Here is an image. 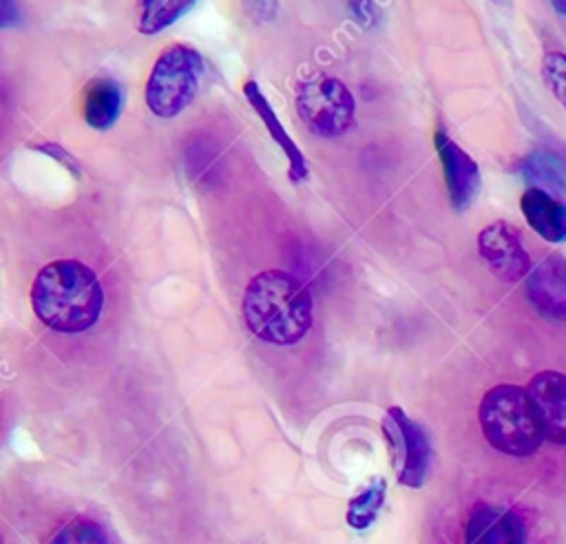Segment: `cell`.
Instances as JSON below:
<instances>
[{"label": "cell", "mask_w": 566, "mask_h": 544, "mask_svg": "<svg viewBox=\"0 0 566 544\" xmlns=\"http://www.w3.org/2000/svg\"><path fill=\"white\" fill-rule=\"evenodd\" d=\"M243 318L256 338L292 345L312 327V296L290 272L265 270L243 292Z\"/></svg>", "instance_id": "7a4b0ae2"}, {"label": "cell", "mask_w": 566, "mask_h": 544, "mask_svg": "<svg viewBox=\"0 0 566 544\" xmlns=\"http://www.w3.org/2000/svg\"><path fill=\"white\" fill-rule=\"evenodd\" d=\"M49 544H108V537L95 522H91L86 517H75V520L66 522L51 537Z\"/></svg>", "instance_id": "e0dca14e"}, {"label": "cell", "mask_w": 566, "mask_h": 544, "mask_svg": "<svg viewBox=\"0 0 566 544\" xmlns=\"http://www.w3.org/2000/svg\"><path fill=\"white\" fill-rule=\"evenodd\" d=\"M480 425L489 444L506 456L526 458L544 440L539 418L526 387L495 385L480 402Z\"/></svg>", "instance_id": "3957f363"}, {"label": "cell", "mask_w": 566, "mask_h": 544, "mask_svg": "<svg viewBox=\"0 0 566 544\" xmlns=\"http://www.w3.org/2000/svg\"><path fill=\"white\" fill-rule=\"evenodd\" d=\"M0 544H2V540H0Z\"/></svg>", "instance_id": "603a6c76"}, {"label": "cell", "mask_w": 566, "mask_h": 544, "mask_svg": "<svg viewBox=\"0 0 566 544\" xmlns=\"http://www.w3.org/2000/svg\"><path fill=\"white\" fill-rule=\"evenodd\" d=\"M245 13L254 20V22H270L276 15V7L279 0H241Z\"/></svg>", "instance_id": "d6986e66"}, {"label": "cell", "mask_w": 566, "mask_h": 544, "mask_svg": "<svg viewBox=\"0 0 566 544\" xmlns=\"http://www.w3.org/2000/svg\"><path fill=\"white\" fill-rule=\"evenodd\" d=\"M478 252L489 270L506 283L520 281L531 272V259L522 245L520 232L506 221H493L480 230Z\"/></svg>", "instance_id": "52a82bcc"}, {"label": "cell", "mask_w": 566, "mask_h": 544, "mask_svg": "<svg viewBox=\"0 0 566 544\" xmlns=\"http://www.w3.org/2000/svg\"><path fill=\"white\" fill-rule=\"evenodd\" d=\"M31 305L40 323L60 334H77L97 323L104 290L97 274L77 259L46 263L33 279Z\"/></svg>", "instance_id": "6da1fadb"}, {"label": "cell", "mask_w": 566, "mask_h": 544, "mask_svg": "<svg viewBox=\"0 0 566 544\" xmlns=\"http://www.w3.org/2000/svg\"><path fill=\"white\" fill-rule=\"evenodd\" d=\"M31 148H33V150H40L42 155L53 157L57 164H62L64 168H69V170L73 172V177H80V175H82L77 161H75V159L71 157V153H66L62 146H57V144H35V146H31Z\"/></svg>", "instance_id": "ffe728a7"}, {"label": "cell", "mask_w": 566, "mask_h": 544, "mask_svg": "<svg viewBox=\"0 0 566 544\" xmlns=\"http://www.w3.org/2000/svg\"><path fill=\"white\" fill-rule=\"evenodd\" d=\"M433 139H436V150H438V157H440V164H442V172H444L451 206L455 210H467L480 192V184H482L480 166L447 133L438 130Z\"/></svg>", "instance_id": "ba28073f"}, {"label": "cell", "mask_w": 566, "mask_h": 544, "mask_svg": "<svg viewBox=\"0 0 566 544\" xmlns=\"http://www.w3.org/2000/svg\"><path fill=\"white\" fill-rule=\"evenodd\" d=\"M387 493V482L382 478L374 480L358 495H354L347 504V524L356 531H365L374 524Z\"/></svg>", "instance_id": "2e32d148"}, {"label": "cell", "mask_w": 566, "mask_h": 544, "mask_svg": "<svg viewBox=\"0 0 566 544\" xmlns=\"http://www.w3.org/2000/svg\"><path fill=\"white\" fill-rule=\"evenodd\" d=\"M382 431L394 456L398 482L411 489L422 487L431 464V444L424 429L400 407H389L382 418Z\"/></svg>", "instance_id": "8992f818"}, {"label": "cell", "mask_w": 566, "mask_h": 544, "mask_svg": "<svg viewBox=\"0 0 566 544\" xmlns=\"http://www.w3.org/2000/svg\"><path fill=\"white\" fill-rule=\"evenodd\" d=\"M124 104V91L113 77L91 80L84 88L82 115L95 130H108L119 119Z\"/></svg>", "instance_id": "5bb4252c"}, {"label": "cell", "mask_w": 566, "mask_h": 544, "mask_svg": "<svg viewBox=\"0 0 566 544\" xmlns=\"http://www.w3.org/2000/svg\"><path fill=\"white\" fill-rule=\"evenodd\" d=\"M467 544H526L522 517L504 506L478 504L464 529Z\"/></svg>", "instance_id": "8fae6325"}, {"label": "cell", "mask_w": 566, "mask_h": 544, "mask_svg": "<svg viewBox=\"0 0 566 544\" xmlns=\"http://www.w3.org/2000/svg\"><path fill=\"white\" fill-rule=\"evenodd\" d=\"M542 80L555 100L566 108V53L548 51L542 60Z\"/></svg>", "instance_id": "ac0fdd59"}, {"label": "cell", "mask_w": 566, "mask_h": 544, "mask_svg": "<svg viewBox=\"0 0 566 544\" xmlns=\"http://www.w3.org/2000/svg\"><path fill=\"white\" fill-rule=\"evenodd\" d=\"M526 223L548 243L566 241V203L555 199L548 190L531 186L520 199Z\"/></svg>", "instance_id": "4fadbf2b"}, {"label": "cell", "mask_w": 566, "mask_h": 544, "mask_svg": "<svg viewBox=\"0 0 566 544\" xmlns=\"http://www.w3.org/2000/svg\"><path fill=\"white\" fill-rule=\"evenodd\" d=\"M243 95L248 100V104L252 106V111L256 113V117L263 122L270 139L281 148V153L285 155L287 159V177L290 181L298 184V181H305L307 175H310V168H307V159L303 155V150L298 148V144L292 139V135L285 130V126L281 124L276 111L272 108V104L268 102V97L263 95L261 86L254 82V80H248L243 84Z\"/></svg>", "instance_id": "7c38bea8"}, {"label": "cell", "mask_w": 566, "mask_h": 544, "mask_svg": "<svg viewBox=\"0 0 566 544\" xmlns=\"http://www.w3.org/2000/svg\"><path fill=\"white\" fill-rule=\"evenodd\" d=\"M526 391L539 418L544 440L566 444V374L555 369L537 372Z\"/></svg>", "instance_id": "9c48e42d"}, {"label": "cell", "mask_w": 566, "mask_h": 544, "mask_svg": "<svg viewBox=\"0 0 566 544\" xmlns=\"http://www.w3.org/2000/svg\"><path fill=\"white\" fill-rule=\"evenodd\" d=\"M526 296L546 318L566 321V259L551 254L526 274Z\"/></svg>", "instance_id": "30bf717a"}, {"label": "cell", "mask_w": 566, "mask_h": 544, "mask_svg": "<svg viewBox=\"0 0 566 544\" xmlns=\"http://www.w3.org/2000/svg\"><path fill=\"white\" fill-rule=\"evenodd\" d=\"M551 2H553L555 11H557L559 15H566V0H551Z\"/></svg>", "instance_id": "7402d4cb"}, {"label": "cell", "mask_w": 566, "mask_h": 544, "mask_svg": "<svg viewBox=\"0 0 566 544\" xmlns=\"http://www.w3.org/2000/svg\"><path fill=\"white\" fill-rule=\"evenodd\" d=\"M206 73L201 53L190 44H170L164 49L146 80L144 100L155 117L172 119L197 97Z\"/></svg>", "instance_id": "277c9868"}, {"label": "cell", "mask_w": 566, "mask_h": 544, "mask_svg": "<svg viewBox=\"0 0 566 544\" xmlns=\"http://www.w3.org/2000/svg\"><path fill=\"white\" fill-rule=\"evenodd\" d=\"M296 113L303 126L323 139H334L356 124L352 91L332 75L314 73L296 84Z\"/></svg>", "instance_id": "5b68a950"}, {"label": "cell", "mask_w": 566, "mask_h": 544, "mask_svg": "<svg viewBox=\"0 0 566 544\" xmlns=\"http://www.w3.org/2000/svg\"><path fill=\"white\" fill-rule=\"evenodd\" d=\"M18 22L15 0H0V29H9Z\"/></svg>", "instance_id": "44dd1931"}, {"label": "cell", "mask_w": 566, "mask_h": 544, "mask_svg": "<svg viewBox=\"0 0 566 544\" xmlns=\"http://www.w3.org/2000/svg\"><path fill=\"white\" fill-rule=\"evenodd\" d=\"M197 0H137V29L144 35H157L184 18Z\"/></svg>", "instance_id": "9a60e30c"}]
</instances>
